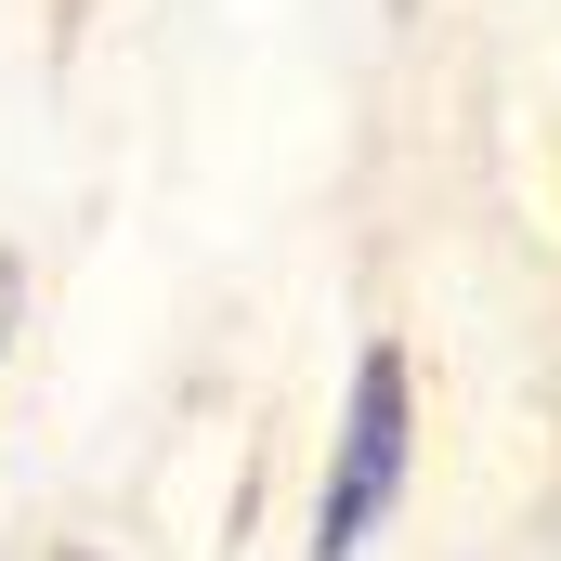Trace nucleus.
I'll use <instances>...</instances> for the list:
<instances>
[{
	"mask_svg": "<svg viewBox=\"0 0 561 561\" xmlns=\"http://www.w3.org/2000/svg\"><path fill=\"white\" fill-rule=\"evenodd\" d=\"M405 496V353H366L353 366V405H340V457H327V510H313V561H353Z\"/></svg>",
	"mask_w": 561,
	"mask_h": 561,
	"instance_id": "nucleus-1",
	"label": "nucleus"
}]
</instances>
